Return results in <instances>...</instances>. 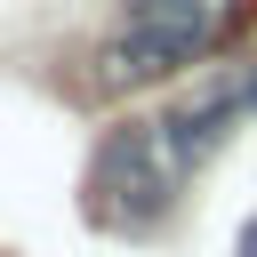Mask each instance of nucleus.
I'll use <instances>...</instances> for the list:
<instances>
[{
	"label": "nucleus",
	"instance_id": "obj_3",
	"mask_svg": "<svg viewBox=\"0 0 257 257\" xmlns=\"http://www.w3.org/2000/svg\"><path fill=\"white\" fill-rule=\"evenodd\" d=\"M241 257H257V217H249V225H241Z\"/></svg>",
	"mask_w": 257,
	"mask_h": 257
},
{
	"label": "nucleus",
	"instance_id": "obj_2",
	"mask_svg": "<svg viewBox=\"0 0 257 257\" xmlns=\"http://www.w3.org/2000/svg\"><path fill=\"white\" fill-rule=\"evenodd\" d=\"M177 177H185V161L169 153V128H161V120H128V128H112L104 153H96V193H104V209H112L120 225H153V217L169 209Z\"/></svg>",
	"mask_w": 257,
	"mask_h": 257
},
{
	"label": "nucleus",
	"instance_id": "obj_1",
	"mask_svg": "<svg viewBox=\"0 0 257 257\" xmlns=\"http://www.w3.org/2000/svg\"><path fill=\"white\" fill-rule=\"evenodd\" d=\"M241 0H128V32L104 56V80H161L193 56H209L233 32Z\"/></svg>",
	"mask_w": 257,
	"mask_h": 257
}]
</instances>
